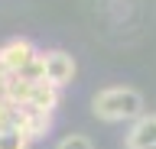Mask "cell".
Wrapping results in <instances>:
<instances>
[{"label": "cell", "instance_id": "1", "mask_svg": "<svg viewBox=\"0 0 156 149\" xmlns=\"http://www.w3.org/2000/svg\"><path fill=\"white\" fill-rule=\"evenodd\" d=\"M91 113L101 123H133L146 113V100L130 84H107L91 97Z\"/></svg>", "mask_w": 156, "mask_h": 149}, {"label": "cell", "instance_id": "2", "mask_svg": "<svg viewBox=\"0 0 156 149\" xmlns=\"http://www.w3.org/2000/svg\"><path fill=\"white\" fill-rule=\"evenodd\" d=\"M42 59H46V81L55 84V88L65 91L78 75V65L75 59L68 55L65 49H42Z\"/></svg>", "mask_w": 156, "mask_h": 149}, {"label": "cell", "instance_id": "3", "mask_svg": "<svg viewBox=\"0 0 156 149\" xmlns=\"http://www.w3.org/2000/svg\"><path fill=\"white\" fill-rule=\"evenodd\" d=\"M52 117H55V113H46V110H36V107H29V104H20L16 113H13V127H20L36 143V139L52 133Z\"/></svg>", "mask_w": 156, "mask_h": 149}, {"label": "cell", "instance_id": "9", "mask_svg": "<svg viewBox=\"0 0 156 149\" xmlns=\"http://www.w3.org/2000/svg\"><path fill=\"white\" fill-rule=\"evenodd\" d=\"M55 149H94V143L85 136V133H68L55 143Z\"/></svg>", "mask_w": 156, "mask_h": 149}, {"label": "cell", "instance_id": "10", "mask_svg": "<svg viewBox=\"0 0 156 149\" xmlns=\"http://www.w3.org/2000/svg\"><path fill=\"white\" fill-rule=\"evenodd\" d=\"M3 81H7V78H0V97H3Z\"/></svg>", "mask_w": 156, "mask_h": 149}, {"label": "cell", "instance_id": "8", "mask_svg": "<svg viewBox=\"0 0 156 149\" xmlns=\"http://www.w3.org/2000/svg\"><path fill=\"white\" fill-rule=\"evenodd\" d=\"M29 143H33V139H29L20 127L0 130V149H29Z\"/></svg>", "mask_w": 156, "mask_h": 149}, {"label": "cell", "instance_id": "6", "mask_svg": "<svg viewBox=\"0 0 156 149\" xmlns=\"http://www.w3.org/2000/svg\"><path fill=\"white\" fill-rule=\"evenodd\" d=\"M26 104H29V107H36V110H46V113H55L58 104H62V88L49 84V81H39V84H33Z\"/></svg>", "mask_w": 156, "mask_h": 149}, {"label": "cell", "instance_id": "5", "mask_svg": "<svg viewBox=\"0 0 156 149\" xmlns=\"http://www.w3.org/2000/svg\"><path fill=\"white\" fill-rule=\"evenodd\" d=\"M36 52H39V49H36L29 39H23V36H16V39H7L3 46H0V65H3L10 75H16V71L23 68V65H26V62L36 55Z\"/></svg>", "mask_w": 156, "mask_h": 149}, {"label": "cell", "instance_id": "7", "mask_svg": "<svg viewBox=\"0 0 156 149\" xmlns=\"http://www.w3.org/2000/svg\"><path fill=\"white\" fill-rule=\"evenodd\" d=\"M23 81H29V84H39V81H46V59H42V49L33 55V59L23 65V68L16 71Z\"/></svg>", "mask_w": 156, "mask_h": 149}, {"label": "cell", "instance_id": "4", "mask_svg": "<svg viewBox=\"0 0 156 149\" xmlns=\"http://www.w3.org/2000/svg\"><path fill=\"white\" fill-rule=\"evenodd\" d=\"M124 149H156V110H146L143 117L130 123L124 136Z\"/></svg>", "mask_w": 156, "mask_h": 149}]
</instances>
